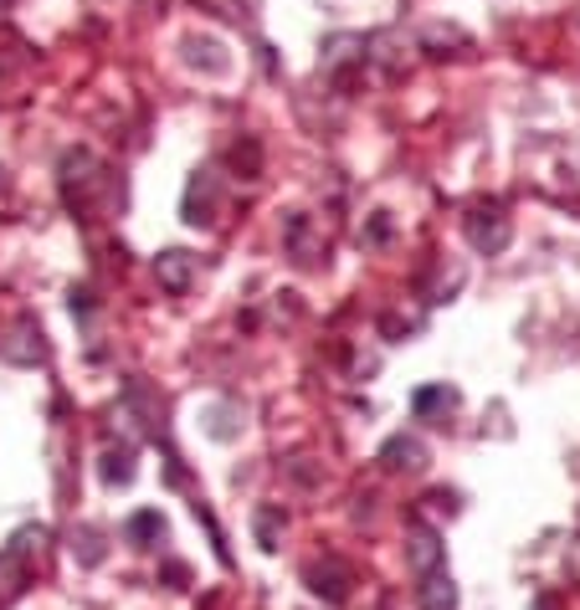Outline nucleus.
<instances>
[{
    "instance_id": "obj_1",
    "label": "nucleus",
    "mask_w": 580,
    "mask_h": 610,
    "mask_svg": "<svg viewBox=\"0 0 580 610\" xmlns=\"http://www.w3.org/2000/svg\"><path fill=\"white\" fill-rule=\"evenodd\" d=\"M211 211H217V174L201 170L196 180H190V190H186V221L206 226V221H211Z\"/></svg>"
},
{
    "instance_id": "obj_2",
    "label": "nucleus",
    "mask_w": 580,
    "mask_h": 610,
    "mask_svg": "<svg viewBox=\"0 0 580 610\" xmlns=\"http://www.w3.org/2000/svg\"><path fill=\"white\" fill-rule=\"evenodd\" d=\"M406 554H411V570H417L421 580L442 570V544H437L432 529H411V544H406Z\"/></svg>"
},
{
    "instance_id": "obj_3",
    "label": "nucleus",
    "mask_w": 580,
    "mask_h": 610,
    "mask_svg": "<svg viewBox=\"0 0 580 610\" xmlns=\"http://www.w3.org/2000/svg\"><path fill=\"white\" fill-rule=\"evenodd\" d=\"M123 539L134 549H154L164 539V518H160V508H139L129 523H123Z\"/></svg>"
},
{
    "instance_id": "obj_4",
    "label": "nucleus",
    "mask_w": 580,
    "mask_h": 610,
    "mask_svg": "<svg viewBox=\"0 0 580 610\" xmlns=\"http://www.w3.org/2000/svg\"><path fill=\"white\" fill-rule=\"evenodd\" d=\"M98 478L109 482V488H129V482H134V447L103 451V462H98Z\"/></svg>"
},
{
    "instance_id": "obj_5",
    "label": "nucleus",
    "mask_w": 580,
    "mask_h": 610,
    "mask_svg": "<svg viewBox=\"0 0 580 610\" xmlns=\"http://www.w3.org/2000/svg\"><path fill=\"white\" fill-rule=\"evenodd\" d=\"M154 272H160L164 292H186L190 288V257L186 252H164L160 262H154Z\"/></svg>"
},
{
    "instance_id": "obj_6",
    "label": "nucleus",
    "mask_w": 580,
    "mask_h": 610,
    "mask_svg": "<svg viewBox=\"0 0 580 610\" xmlns=\"http://www.w3.org/2000/svg\"><path fill=\"white\" fill-rule=\"evenodd\" d=\"M309 590H313V596H324L329 606H344V596H350V590H344V574H339L334 564H329V570H324V564H313V570H309Z\"/></svg>"
},
{
    "instance_id": "obj_7",
    "label": "nucleus",
    "mask_w": 580,
    "mask_h": 610,
    "mask_svg": "<svg viewBox=\"0 0 580 610\" xmlns=\"http://www.w3.org/2000/svg\"><path fill=\"white\" fill-rule=\"evenodd\" d=\"M421 606L427 610H458V590H452V580H447L442 570L421 580Z\"/></svg>"
},
{
    "instance_id": "obj_8",
    "label": "nucleus",
    "mask_w": 580,
    "mask_h": 610,
    "mask_svg": "<svg viewBox=\"0 0 580 610\" xmlns=\"http://www.w3.org/2000/svg\"><path fill=\"white\" fill-rule=\"evenodd\" d=\"M380 457H386V467H421L427 462V447L417 437H391Z\"/></svg>"
},
{
    "instance_id": "obj_9",
    "label": "nucleus",
    "mask_w": 580,
    "mask_h": 610,
    "mask_svg": "<svg viewBox=\"0 0 580 610\" xmlns=\"http://www.w3.org/2000/svg\"><path fill=\"white\" fill-rule=\"evenodd\" d=\"M468 237H472V247H478V252H499L503 241H509V221H503V216L493 211V226L468 221Z\"/></svg>"
},
{
    "instance_id": "obj_10",
    "label": "nucleus",
    "mask_w": 580,
    "mask_h": 610,
    "mask_svg": "<svg viewBox=\"0 0 580 610\" xmlns=\"http://www.w3.org/2000/svg\"><path fill=\"white\" fill-rule=\"evenodd\" d=\"M41 329H31V323H21V329L11 333V339H37ZM47 354V344H0V359H16V364H37V359Z\"/></svg>"
},
{
    "instance_id": "obj_11",
    "label": "nucleus",
    "mask_w": 580,
    "mask_h": 610,
    "mask_svg": "<svg viewBox=\"0 0 580 610\" xmlns=\"http://www.w3.org/2000/svg\"><path fill=\"white\" fill-rule=\"evenodd\" d=\"M458 406V396L447 386H432V390H417V416H432V411H452Z\"/></svg>"
},
{
    "instance_id": "obj_12",
    "label": "nucleus",
    "mask_w": 580,
    "mask_h": 610,
    "mask_svg": "<svg viewBox=\"0 0 580 610\" xmlns=\"http://www.w3.org/2000/svg\"><path fill=\"white\" fill-rule=\"evenodd\" d=\"M257 539H262V549H278V513L272 508L257 513Z\"/></svg>"
},
{
    "instance_id": "obj_13",
    "label": "nucleus",
    "mask_w": 580,
    "mask_h": 610,
    "mask_svg": "<svg viewBox=\"0 0 580 610\" xmlns=\"http://www.w3.org/2000/svg\"><path fill=\"white\" fill-rule=\"evenodd\" d=\"M72 554H82V564H98V559H103V549H98V533L82 529V549H72Z\"/></svg>"
}]
</instances>
